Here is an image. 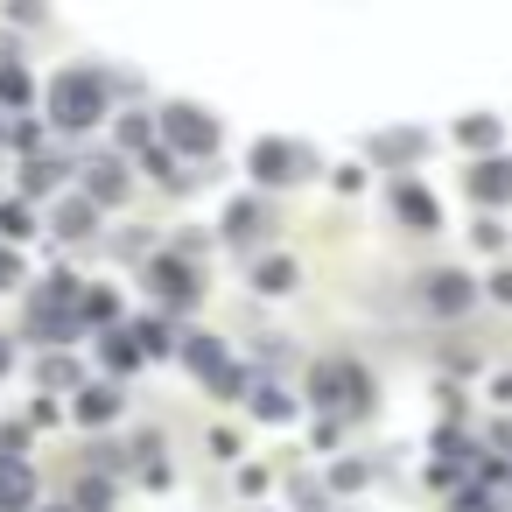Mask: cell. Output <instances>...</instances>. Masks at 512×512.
Masks as SVG:
<instances>
[{
	"instance_id": "cell-1",
	"label": "cell",
	"mask_w": 512,
	"mask_h": 512,
	"mask_svg": "<svg viewBox=\"0 0 512 512\" xmlns=\"http://www.w3.org/2000/svg\"><path fill=\"white\" fill-rule=\"evenodd\" d=\"M99 113H106V99H99V78L92 71H64L50 85V120L57 127H92Z\"/></svg>"
},
{
	"instance_id": "cell-2",
	"label": "cell",
	"mask_w": 512,
	"mask_h": 512,
	"mask_svg": "<svg viewBox=\"0 0 512 512\" xmlns=\"http://www.w3.org/2000/svg\"><path fill=\"white\" fill-rule=\"evenodd\" d=\"M253 176H260V183H302V176H309V148H295V141H260V148H253Z\"/></svg>"
},
{
	"instance_id": "cell-3",
	"label": "cell",
	"mask_w": 512,
	"mask_h": 512,
	"mask_svg": "<svg viewBox=\"0 0 512 512\" xmlns=\"http://www.w3.org/2000/svg\"><path fill=\"white\" fill-rule=\"evenodd\" d=\"M316 400H351V407H365V372L358 365H344V358H330V365H316Z\"/></svg>"
},
{
	"instance_id": "cell-4",
	"label": "cell",
	"mask_w": 512,
	"mask_h": 512,
	"mask_svg": "<svg viewBox=\"0 0 512 512\" xmlns=\"http://www.w3.org/2000/svg\"><path fill=\"white\" fill-rule=\"evenodd\" d=\"M169 141L190 148V155H211V148H218V127H211L197 106H169Z\"/></svg>"
},
{
	"instance_id": "cell-5",
	"label": "cell",
	"mask_w": 512,
	"mask_h": 512,
	"mask_svg": "<svg viewBox=\"0 0 512 512\" xmlns=\"http://www.w3.org/2000/svg\"><path fill=\"white\" fill-rule=\"evenodd\" d=\"M29 498H36V484H29L22 456H0V512H29Z\"/></svg>"
},
{
	"instance_id": "cell-6",
	"label": "cell",
	"mask_w": 512,
	"mask_h": 512,
	"mask_svg": "<svg viewBox=\"0 0 512 512\" xmlns=\"http://www.w3.org/2000/svg\"><path fill=\"white\" fill-rule=\"evenodd\" d=\"M393 211L407 218V232H435V197H428L421 183H400V190H393Z\"/></svg>"
},
{
	"instance_id": "cell-7",
	"label": "cell",
	"mask_w": 512,
	"mask_h": 512,
	"mask_svg": "<svg viewBox=\"0 0 512 512\" xmlns=\"http://www.w3.org/2000/svg\"><path fill=\"white\" fill-rule=\"evenodd\" d=\"M470 197H484V204L512 197V162H477L470 169Z\"/></svg>"
},
{
	"instance_id": "cell-8",
	"label": "cell",
	"mask_w": 512,
	"mask_h": 512,
	"mask_svg": "<svg viewBox=\"0 0 512 512\" xmlns=\"http://www.w3.org/2000/svg\"><path fill=\"white\" fill-rule=\"evenodd\" d=\"M155 288H162L169 302H197V274H190V267H176V260H162V267H155Z\"/></svg>"
},
{
	"instance_id": "cell-9",
	"label": "cell",
	"mask_w": 512,
	"mask_h": 512,
	"mask_svg": "<svg viewBox=\"0 0 512 512\" xmlns=\"http://www.w3.org/2000/svg\"><path fill=\"white\" fill-rule=\"evenodd\" d=\"M428 302H435V309H463V302H470V281H463V274H428Z\"/></svg>"
},
{
	"instance_id": "cell-10",
	"label": "cell",
	"mask_w": 512,
	"mask_h": 512,
	"mask_svg": "<svg viewBox=\"0 0 512 512\" xmlns=\"http://www.w3.org/2000/svg\"><path fill=\"white\" fill-rule=\"evenodd\" d=\"M85 190H92L99 204H113V197H127V183H120V162H92V176H85Z\"/></svg>"
},
{
	"instance_id": "cell-11",
	"label": "cell",
	"mask_w": 512,
	"mask_h": 512,
	"mask_svg": "<svg viewBox=\"0 0 512 512\" xmlns=\"http://www.w3.org/2000/svg\"><path fill=\"white\" fill-rule=\"evenodd\" d=\"M260 232V204H232L225 211V239H253Z\"/></svg>"
},
{
	"instance_id": "cell-12",
	"label": "cell",
	"mask_w": 512,
	"mask_h": 512,
	"mask_svg": "<svg viewBox=\"0 0 512 512\" xmlns=\"http://www.w3.org/2000/svg\"><path fill=\"white\" fill-rule=\"evenodd\" d=\"M260 288L267 295H288L295 288V260H260Z\"/></svg>"
},
{
	"instance_id": "cell-13",
	"label": "cell",
	"mask_w": 512,
	"mask_h": 512,
	"mask_svg": "<svg viewBox=\"0 0 512 512\" xmlns=\"http://www.w3.org/2000/svg\"><path fill=\"white\" fill-rule=\"evenodd\" d=\"M78 414H85V421H106V414H120V393H113V386H92V393L78 400Z\"/></svg>"
},
{
	"instance_id": "cell-14",
	"label": "cell",
	"mask_w": 512,
	"mask_h": 512,
	"mask_svg": "<svg viewBox=\"0 0 512 512\" xmlns=\"http://www.w3.org/2000/svg\"><path fill=\"white\" fill-rule=\"evenodd\" d=\"M57 232H71V239H78V232H92V204H85V197H78V204H64V211H57Z\"/></svg>"
},
{
	"instance_id": "cell-15",
	"label": "cell",
	"mask_w": 512,
	"mask_h": 512,
	"mask_svg": "<svg viewBox=\"0 0 512 512\" xmlns=\"http://www.w3.org/2000/svg\"><path fill=\"white\" fill-rule=\"evenodd\" d=\"M0 232H8V239H22V232H36V218H29V204H0Z\"/></svg>"
},
{
	"instance_id": "cell-16",
	"label": "cell",
	"mask_w": 512,
	"mask_h": 512,
	"mask_svg": "<svg viewBox=\"0 0 512 512\" xmlns=\"http://www.w3.org/2000/svg\"><path fill=\"white\" fill-rule=\"evenodd\" d=\"M0 99H15V106L29 99V71H22V64H8V71H0Z\"/></svg>"
},
{
	"instance_id": "cell-17",
	"label": "cell",
	"mask_w": 512,
	"mask_h": 512,
	"mask_svg": "<svg viewBox=\"0 0 512 512\" xmlns=\"http://www.w3.org/2000/svg\"><path fill=\"white\" fill-rule=\"evenodd\" d=\"M456 134H463L470 148H491V141H498V120H470V127H456Z\"/></svg>"
},
{
	"instance_id": "cell-18",
	"label": "cell",
	"mask_w": 512,
	"mask_h": 512,
	"mask_svg": "<svg viewBox=\"0 0 512 512\" xmlns=\"http://www.w3.org/2000/svg\"><path fill=\"white\" fill-rule=\"evenodd\" d=\"M253 407H260L267 421H281V414H288V400H281V386H260V400H253Z\"/></svg>"
},
{
	"instance_id": "cell-19",
	"label": "cell",
	"mask_w": 512,
	"mask_h": 512,
	"mask_svg": "<svg viewBox=\"0 0 512 512\" xmlns=\"http://www.w3.org/2000/svg\"><path fill=\"white\" fill-rule=\"evenodd\" d=\"M491 295H498V302H512V267H498V274H491Z\"/></svg>"
},
{
	"instance_id": "cell-20",
	"label": "cell",
	"mask_w": 512,
	"mask_h": 512,
	"mask_svg": "<svg viewBox=\"0 0 512 512\" xmlns=\"http://www.w3.org/2000/svg\"><path fill=\"white\" fill-rule=\"evenodd\" d=\"M22 281V260H8V253H0V288H15Z\"/></svg>"
}]
</instances>
